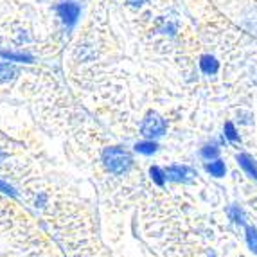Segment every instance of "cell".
<instances>
[{"label": "cell", "mask_w": 257, "mask_h": 257, "mask_svg": "<svg viewBox=\"0 0 257 257\" xmlns=\"http://www.w3.org/2000/svg\"><path fill=\"white\" fill-rule=\"evenodd\" d=\"M132 155L120 148H108L103 151V164L113 175H124L132 167Z\"/></svg>", "instance_id": "1"}, {"label": "cell", "mask_w": 257, "mask_h": 257, "mask_svg": "<svg viewBox=\"0 0 257 257\" xmlns=\"http://www.w3.org/2000/svg\"><path fill=\"white\" fill-rule=\"evenodd\" d=\"M166 132V120L157 113V111H150L146 115V119L142 120L141 126V133L144 137L153 139V137H160Z\"/></svg>", "instance_id": "2"}, {"label": "cell", "mask_w": 257, "mask_h": 257, "mask_svg": "<svg viewBox=\"0 0 257 257\" xmlns=\"http://www.w3.org/2000/svg\"><path fill=\"white\" fill-rule=\"evenodd\" d=\"M196 173L187 166H171L167 167L166 178L171 182H178V184H191L194 180Z\"/></svg>", "instance_id": "3"}, {"label": "cell", "mask_w": 257, "mask_h": 257, "mask_svg": "<svg viewBox=\"0 0 257 257\" xmlns=\"http://www.w3.org/2000/svg\"><path fill=\"white\" fill-rule=\"evenodd\" d=\"M58 15H60L65 24L72 26L74 22L77 20V17H79V6L70 4V2L69 4H61L60 8H58Z\"/></svg>", "instance_id": "4"}, {"label": "cell", "mask_w": 257, "mask_h": 257, "mask_svg": "<svg viewBox=\"0 0 257 257\" xmlns=\"http://www.w3.org/2000/svg\"><path fill=\"white\" fill-rule=\"evenodd\" d=\"M200 69H202L203 74H207V76H214L216 72L219 70V63L218 60H216L214 56H203L202 60H200Z\"/></svg>", "instance_id": "5"}, {"label": "cell", "mask_w": 257, "mask_h": 257, "mask_svg": "<svg viewBox=\"0 0 257 257\" xmlns=\"http://www.w3.org/2000/svg\"><path fill=\"white\" fill-rule=\"evenodd\" d=\"M237 162H239V166L246 171V175L257 180V164L250 159L248 155H237Z\"/></svg>", "instance_id": "6"}, {"label": "cell", "mask_w": 257, "mask_h": 257, "mask_svg": "<svg viewBox=\"0 0 257 257\" xmlns=\"http://www.w3.org/2000/svg\"><path fill=\"white\" fill-rule=\"evenodd\" d=\"M205 169L212 176H216V178H221V176L225 175V171H227V167H225V164H223L221 160H214V162L207 164Z\"/></svg>", "instance_id": "7"}, {"label": "cell", "mask_w": 257, "mask_h": 257, "mask_svg": "<svg viewBox=\"0 0 257 257\" xmlns=\"http://www.w3.org/2000/svg\"><path fill=\"white\" fill-rule=\"evenodd\" d=\"M15 76H17V69H15L13 65H9V63L0 65V83L11 81Z\"/></svg>", "instance_id": "8"}, {"label": "cell", "mask_w": 257, "mask_h": 257, "mask_svg": "<svg viewBox=\"0 0 257 257\" xmlns=\"http://www.w3.org/2000/svg\"><path fill=\"white\" fill-rule=\"evenodd\" d=\"M157 144L153 141H148V142H139L137 146H135V151L137 153H142V155H153L157 151Z\"/></svg>", "instance_id": "9"}, {"label": "cell", "mask_w": 257, "mask_h": 257, "mask_svg": "<svg viewBox=\"0 0 257 257\" xmlns=\"http://www.w3.org/2000/svg\"><path fill=\"white\" fill-rule=\"evenodd\" d=\"M246 243H248V248L257 253V230L253 227L246 228Z\"/></svg>", "instance_id": "10"}, {"label": "cell", "mask_w": 257, "mask_h": 257, "mask_svg": "<svg viewBox=\"0 0 257 257\" xmlns=\"http://www.w3.org/2000/svg\"><path fill=\"white\" fill-rule=\"evenodd\" d=\"M150 175H151V178H153V182L157 185H160L162 187L164 185V182H166V173L160 169V167H157V166H153L150 169Z\"/></svg>", "instance_id": "11"}, {"label": "cell", "mask_w": 257, "mask_h": 257, "mask_svg": "<svg viewBox=\"0 0 257 257\" xmlns=\"http://www.w3.org/2000/svg\"><path fill=\"white\" fill-rule=\"evenodd\" d=\"M225 137H227L230 142H237V132L232 122H227V124H225Z\"/></svg>", "instance_id": "12"}, {"label": "cell", "mask_w": 257, "mask_h": 257, "mask_svg": "<svg viewBox=\"0 0 257 257\" xmlns=\"http://www.w3.org/2000/svg\"><path fill=\"white\" fill-rule=\"evenodd\" d=\"M218 153H219V150H218V148H214V146H207V148H203V150H202L203 159H216V157H218Z\"/></svg>", "instance_id": "13"}, {"label": "cell", "mask_w": 257, "mask_h": 257, "mask_svg": "<svg viewBox=\"0 0 257 257\" xmlns=\"http://www.w3.org/2000/svg\"><path fill=\"white\" fill-rule=\"evenodd\" d=\"M228 212H230L232 219H234V221H236V223H244V219H243V212H241V210L237 209V207H232V209L228 210Z\"/></svg>", "instance_id": "14"}, {"label": "cell", "mask_w": 257, "mask_h": 257, "mask_svg": "<svg viewBox=\"0 0 257 257\" xmlns=\"http://www.w3.org/2000/svg\"><path fill=\"white\" fill-rule=\"evenodd\" d=\"M130 6H135V8H139V6H142V4H146L148 0H126Z\"/></svg>", "instance_id": "15"}, {"label": "cell", "mask_w": 257, "mask_h": 257, "mask_svg": "<svg viewBox=\"0 0 257 257\" xmlns=\"http://www.w3.org/2000/svg\"><path fill=\"white\" fill-rule=\"evenodd\" d=\"M0 189L4 191V193H9V194H13V189L9 187V185H6L4 182H0Z\"/></svg>", "instance_id": "16"}, {"label": "cell", "mask_w": 257, "mask_h": 257, "mask_svg": "<svg viewBox=\"0 0 257 257\" xmlns=\"http://www.w3.org/2000/svg\"><path fill=\"white\" fill-rule=\"evenodd\" d=\"M2 160H4V153H2V151H0V162H2Z\"/></svg>", "instance_id": "17"}]
</instances>
